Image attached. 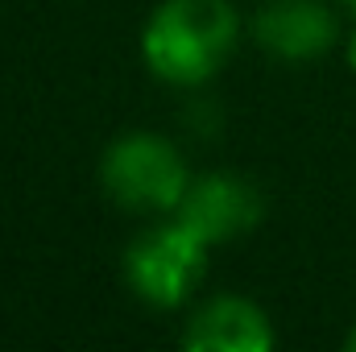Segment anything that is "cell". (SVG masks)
<instances>
[{
	"label": "cell",
	"instance_id": "obj_3",
	"mask_svg": "<svg viewBox=\"0 0 356 352\" xmlns=\"http://www.w3.org/2000/svg\"><path fill=\"white\" fill-rule=\"evenodd\" d=\"M207 269H211V245L178 216H158L154 224H145L120 257L129 294L149 311L186 307L199 294Z\"/></svg>",
	"mask_w": 356,
	"mask_h": 352
},
{
	"label": "cell",
	"instance_id": "obj_9",
	"mask_svg": "<svg viewBox=\"0 0 356 352\" xmlns=\"http://www.w3.org/2000/svg\"><path fill=\"white\" fill-rule=\"evenodd\" d=\"M344 8H348V13L356 17V0H344Z\"/></svg>",
	"mask_w": 356,
	"mask_h": 352
},
{
	"label": "cell",
	"instance_id": "obj_1",
	"mask_svg": "<svg viewBox=\"0 0 356 352\" xmlns=\"http://www.w3.org/2000/svg\"><path fill=\"white\" fill-rule=\"evenodd\" d=\"M245 17L232 0H158L141 25L145 71L178 91L207 88L236 54Z\"/></svg>",
	"mask_w": 356,
	"mask_h": 352
},
{
	"label": "cell",
	"instance_id": "obj_7",
	"mask_svg": "<svg viewBox=\"0 0 356 352\" xmlns=\"http://www.w3.org/2000/svg\"><path fill=\"white\" fill-rule=\"evenodd\" d=\"M344 63H348V71L356 75V21L348 25V33H344Z\"/></svg>",
	"mask_w": 356,
	"mask_h": 352
},
{
	"label": "cell",
	"instance_id": "obj_8",
	"mask_svg": "<svg viewBox=\"0 0 356 352\" xmlns=\"http://www.w3.org/2000/svg\"><path fill=\"white\" fill-rule=\"evenodd\" d=\"M344 349H348V352H356V323L348 328V336H344Z\"/></svg>",
	"mask_w": 356,
	"mask_h": 352
},
{
	"label": "cell",
	"instance_id": "obj_4",
	"mask_svg": "<svg viewBox=\"0 0 356 352\" xmlns=\"http://www.w3.org/2000/svg\"><path fill=\"white\" fill-rule=\"evenodd\" d=\"M249 33L261 54L286 67L319 63L336 46H344L340 13L327 0H266L253 13Z\"/></svg>",
	"mask_w": 356,
	"mask_h": 352
},
{
	"label": "cell",
	"instance_id": "obj_2",
	"mask_svg": "<svg viewBox=\"0 0 356 352\" xmlns=\"http://www.w3.org/2000/svg\"><path fill=\"white\" fill-rule=\"evenodd\" d=\"M195 170L186 166L175 137L149 133V129H129L112 137L99 154V186L104 195L133 211V216H175Z\"/></svg>",
	"mask_w": 356,
	"mask_h": 352
},
{
	"label": "cell",
	"instance_id": "obj_5",
	"mask_svg": "<svg viewBox=\"0 0 356 352\" xmlns=\"http://www.w3.org/2000/svg\"><path fill=\"white\" fill-rule=\"evenodd\" d=\"M175 216L216 249V245H228L253 232L266 216V199L253 178L236 175V170H207V175L191 178Z\"/></svg>",
	"mask_w": 356,
	"mask_h": 352
},
{
	"label": "cell",
	"instance_id": "obj_6",
	"mask_svg": "<svg viewBox=\"0 0 356 352\" xmlns=\"http://www.w3.org/2000/svg\"><path fill=\"white\" fill-rule=\"evenodd\" d=\"M178 340L186 352H269L277 344V328L257 298L224 290L191 307Z\"/></svg>",
	"mask_w": 356,
	"mask_h": 352
}]
</instances>
